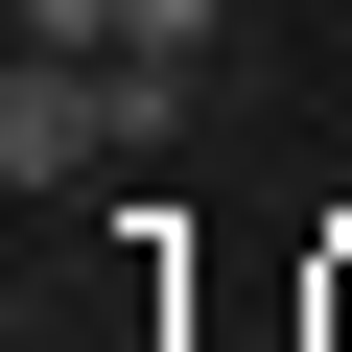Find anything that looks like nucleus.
Wrapping results in <instances>:
<instances>
[{
    "label": "nucleus",
    "mask_w": 352,
    "mask_h": 352,
    "mask_svg": "<svg viewBox=\"0 0 352 352\" xmlns=\"http://www.w3.org/2000/svg\"><path fill=\"white\" fill-rule=\"evenodd\" d=\"M118 47H164V71H212L235 24H212V0H141V24H118Z\"/></svg>",
    "instance_id": "nucleus-1"
},
{
    "label": "nucleus",
    "mask_w": 352,
    "mask_h": 352,
    "mask_svg": "<svg viewBox=\"0 0 352 352\" xmlns=\"http://www.w3.org/2000/svg\"><path fill=\"white\" fill-rule=\"evenodd\" d=\"M118 24H141V0H24V47H118Z\"/></svg>",
    "instance_id": "nucleus-2"
}]
</instances>
